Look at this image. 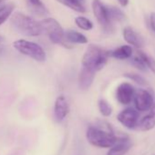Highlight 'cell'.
Instances as JSON below:
<instances>
[{
    "mask_svg": "<svg viewBox=\"0 0 155 155\" xmlns=\"http://www.w3.org/2000/svg\"><path fill=\"white\" fill-rule=\"evenodd\" d=\"M10 23L18 32L28 37H38L43 33L38 21L21 12H14L10 17Z\"/></svg>",
    "mask_w": 155,
    "mask_h": 155,
    "instance_id": "obj_1",
    "label": "cell"
},
{
    "mask_svg": "<svg viewBox=\"0 0 155 155\" xmlns=\"http://www.w3.org/2000/svg\"><path fill=\"white\" fill-rule=\"evenodd\" d=\"M109 56V51H106L97 45L91 44L88 46L82 57V67L93 70L94 72L100 71L107 64Z\"/></svg>",
    "mask_w": 155,
    "mask_h": 155,
    "instance_id": "obj_2",
    "label": "cell"
},
{
    "mask_svg": "<svg viewBox=\"0 0 155 155\" xmlns=\"http://www.w3.org/2000/svg\"><path fill=\"white\" fill-rule=\"evenodd\" d=\"M86 138L91 145L104 149L111 148L120 140V138L117 137L113 133L111 129L103 130L95 126H91L88 128Z\"/></svg>",
    "mask_w": 155,
    "mask_h": 155,
    "instance_id": "obj_3",
    "label": "cell"
},
{
    "mask_svg": "<svg viewBox=\"0 0 155 155\" xmlns=\"http://www.w3.org/2000/svg\"><path fill=\"white\" fill-rule=\"evenodd\" d=\"M43 32H45L50 41L56 45L62 46L64 48H69L70 46L65 40V31L63 30L60 24L52 18H45L39 21Z\"/></svg>",
    "mask_w": 155,
    "mask_h": 155,
    "instance_id": "obj_4",
    "label": "cell"
},
{
    "mask_svg": "<svg viewBox=\"0 0 155 155\" xmlns=\"http://www.w3.org/2000/svg\"><path fill=\"white\" fill-rule=\"evenodd\" d=\"M13 48L20 54L33 58L38 62H44L47 58L44 48L38 43L26 39H18L13 42Z\"/></svg>",
    "mask_w": 155,
    "mask_h": 155,
    "instance_id": "obj_5",
    "label": "cell"
},
{
    "mask_svg": "<svg viewBox=\"0 0 155 155\" xmlns=\"http://www.w3.org/2000/svg\"><path fill=\"white\" fill-rule=\"evenodd\" d=\"M92 11L93 14L99 22V24L104 28L105 31H111L112 29V23L110 20L107 6H105L101 0H92Z\"/></svg>",
    "mask_w": 155,
    "mask_h": 155,
    "instance_id": "obj_6",
    "label": "cell"
},
{
    "mask_svg": "<svg viewBox=\"0 0 155 155\" xmlns=\"http://www.w3.org/2000/svg\"><path fill=\"white\" fill-rule=\"evenodd\" d=\"M152 95L146 90H138L134 93V103L136 110L139 111L149 110L153 104Z\"/></svg>",
    "mask_w": 155,
    "mask_h": 155,
    "instance_id": "obj_7",
    "label": "cell"
},
{
    "mask_svg": "<svg viewBox=\"0 0 155 155\" xmlns=\"http://www.w3.org/2000/svg\"><path fill=\"white\" fill-rule=\"evenodd\" d=\"M117 120L127 129H134L138 125L139 113L136 110L128 108L118 114Z\"/></svg>",
    "mask_w": 155,
    "mask_h": 155,
    "instance_id": "obj_8",
    "label": "cell"
},
{
    "mask_svg": "<svg viewBox=\"0 0 155 155\" xmlns=\"http://www.w3.org/2000/svg\"><path fill=\"white\" fill-rule=\"evenodd\" d=\"M134 93L135 90L133 86L128 82H124L118 87L116 91V98L120 103L127 105L131 101L132 98L134 97Z\"/></svg>",
    "mask_w": 155,
    "mask_h": 155,
    "instance_id": "obj_9",
    "label": "cell"
},
{
    "mask_svg": "<svg viewBox=\"0 0 155 155\" xmlns=\"http://www.w3.org/2000/svg\"><path fill=\"white\" fill-rule=\"evenodd\" d=\"M69 112V106L65 96H58L54 104V115L57 120L62 121Z\"/></svg>",
    "mask_w": 155,
    "mask_h": 155,
    "instance_id": "obj_10",
    "label": "cell"
},
{
    "mask_svg": "<svg viewBox=\"0 0 155 155\" xmlns=\"http://www.w3.org/2000/svg\"><path fill=\"white\" fill-rule=\"evenodd\" d=\"M95 75L96 72H94L93 70L82 67V69L81 70L79 75V86L81 90H88L92 85L95 79Z\"/></svg>",
    "mask_w": 155,
    "mask_h": 155,
    "instance_id": "obj_11",
    "label": "cell"
},
{
    "mask_svg": "<svg viewBox=\"0 0 155 155\" xmlns=\"http://www.w3.org/2000/svg\"><path fill=\"white\" fill-rule=\"evenodd\" d=\"M123 38L128 44L137 48H140L143 46V39L130 27H126L123 29Z\"/></svg>",
    "mask_w": 155,
    "mask_h": 155,
    "instance_id": "obj_12",
    "label": "cell"
},
{
    "mask_svg": "<svg viewBox=\"0 0 155 155\" xmlns=\"http://www.w3.org/2000/svg\"><path fill=\"white\" fill-rule=\"evenodd\" d=\"M29 11L38 17H46L49 14L48 9L43 4L41 0H27Z\"/></svg>",
    "mask_w": 155,
    "mask_h": 155,
    "instance_id": "obj_13",
    "label": "cell"
},
{
    "mask_svg": "<svg viewBox=\"0 0 155 155\" xmlns=\"http://www.w3.org/2000/svg\"><path fill=\"white\" fill-rule=\"evenodd\" d=\"M149 110V113L144 116L140 122V129L144 131L150 130L155 127V99L151 108Z\"/></svg>",
    "mask_w": 155,
    "mask_h": 155,
    "instance_id": "obj_14",
    "label": "cell"
},
{
    "mask_svg": "<svg viewBox=\"0 0 155 155\" xmlns=\"http://www.w3.org/2000/svg\"><path fill=\"white\" fill-rule=\"evenodd\" d=\"M131 147L128 139H120L115 145L110 148L107 155H124Z\"/></svg>",
    "mask_w": 155,
    "mask_h": 155,
    "instance_id": "obj_15",
    "label": "cell"
},
{
    "mask_svg": "<svg viewBox=\"0 0 155 155\" xmlns=\"http://www.w3.org/2000/svg\"><path fill=\"white\" fill-rule=\"evenodd\" d=\"M65 40L68 44H87L88 38L86 36L75 30H68L65 32Z\"/></svg>",
    "mask_w": 155,
    "mask_h": 155,
    "instance_id": "obj_16",
    "label": "cell"
},
{
    "mask_svg": "<svg viewBox=\"0 0 155 155\" xmlns=\"http://www.w3.org/2000/svg\"><path fill=\"white\" fill-rule=\"evenodd\" d=\"M57 1L76 12L79 13L86 12L85 0H57Z\"/></svg>",
    "mask_w": 155,
    "mask_h": 155,
    "instance_id": "obj_17",
    "label": "cell"
},
{
    "mask_svg": "<svg viewBox=\"0 0 155 155\" xmlns=\"http://www.w3.org/2000/svg\"><path fill=\"white\" fill-rule=\"evenodd\" d=\"M132 53H133L132 48L129 45H124V46H120V47L117 48L116 49L110 51V56H111L114 58L123 60V59L130 58L132 56Z\"/></svg>",
    "mask_w": 155,
    "mask_h": 155,
    "instance_id": "obj_18",
    "label": "cell"
},
{
    "mask_svg": "<svg viewBox=\"0 0 155 155\" xmlns=\"http://www.w3.org/2000/svg\"><path fill=\"white\" fill-rule=\"evenodd\" d=\"M16 5L12 2L0 6V26L3 25L14 13Z\"/></svg>",
    "mask_w": 155,
    "mask_h": 155,
    "instance_id": "obj_19",
    "label": "cell"
},
{
    "mask_svg": "<svg viewBox=\"0 0 155 155\" xmlns=\"http://www.w3.org/2000/svg\"><path fill=\"white\" fill-rule=\"evenodd\" d=\"M108 15L111 23L113 22H121L126 19L125 14L118 8L112 6H107Z\"/></svg>",
    "mask_w": 155,
    "mask_h": 155,
    "instance_id": "obj_20",
    "label": "cell"
},
{
    "mask_svg": "<svg viewBox=\"0 0 155 155\" xmlns=\"http://www.w3.org/2000/svg\"><path fill=\"white\" fill-rule=\"evenodd\" d=\"M75 23L81 29L85 31H89L93 28V23L85 17H77L75 18Z\"/></svg>",
    "mask_w": 155,
    "mask_h": 155,
    "instance_id": "obj_21",
    "label": "cell"
},
{
    "mask_svg": "<svg viewBox=\"0 0 155 155\" xmlns=\"http://www.w3.org/2000/svg\"><path fill=\"white\" fill-rule=\"evenodd\" d=\"M98 107H99V110L101 112V114L104 117H109L111 115L112 113V107L110 106V104L106 101V100H100L98 102Z\"/></svg>",
    "mask_w": 155,
    "mask_h": 155,
    "instance_id": "obj_22",
    "label": "cell"
},
{
    "mask_svg": "<svg viewBox=\"0 0 155 155\" xmlns=\"http://www.w3.org/2000/svg\"><path fill=\"white\" fill-rule=\"evenodd\" d=\"M142 58L145 63V66L148 67L154 74H155V59L148 55H146L144 52H142Z\"/></svg>",
    "mask_w": 155,
    "mask_h": 155,
    "instance_id": "obj_23",
    "label": "cell"
},
{
    "mask_svg": "<svg viewBox=\"0 0 155 155\" xmlns=\"http://www.w3.org/2000/svg\"><path fill=\"white\" fill-rule=\"evenodd\" d=\"M125 76L127 78H129L130 80H132L133 81H135L136 83H138L140 85H143V86L147 85L146 81L143 79L141 76H140L138 74H132V73H130V74H125Z\"/></svg>",
    "mask_w": 155,
    "mask_h": 155,
    "instance_id": "obj_24",
    "label": "cell"
},
{
    "mask_svg": "<svg viewBox=\"0 0 155 155\" xmlns=\"http://www.w3.org/2000/svg\"><path fill=\"white\" fill-rule=\"evenodd\" d=\"M150 23L151 29L155 32V12L150 14Z\"/></svg>",
    "mask_w": 155,
    "mask_h": 155,
    "instance_id": "obj_25",
    "label": "cell"
},
{
    "mask_svg": "<svg viewBox=\"0 0 155 155\" xmlns=\"http://www.w3.org/2000/svg\"><path fill=\"white\" fill-rule=\"evenodd\" d=\"M118 1L122 7H126L129 3V0H118Z\"/></svg>",
    "mask_w": 155,
    "mask_h": 155,
    "instance_id": "obj_26",
    "label": "cell"
},
{
    "mask_svg": "<svg viewBox=\"0 0 155 155\" xmlns=\"http://www.w3.org/2000/svg\"><path fill=\"white\" fill-rule=\"evenodd\" d=\"M4 40V38L2 37V36H0V42H1V41H3Z\"/></svg>",
    "mask_w": 155,
    "mask_h": 155,
    "instance_id": "obj_27",
    "label": "cell"
},
{
    "mask_svg": "<svg viewBox=\"0 0 155 155\" xmlns=\"http://www.w3.org/2000/svg\"><path fill=\"white\" fill-rule=\"evenodd\" d=\"M3 1H5V0H0V3H1V2H3Z\"/></svg>",
    "mask_w": 155,
    "mask_h": 155,
    "instance_id": "obj_28",
    "label": "cell"
}]
</instances>
